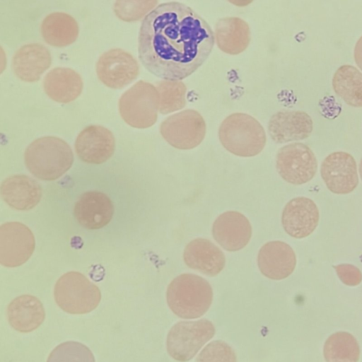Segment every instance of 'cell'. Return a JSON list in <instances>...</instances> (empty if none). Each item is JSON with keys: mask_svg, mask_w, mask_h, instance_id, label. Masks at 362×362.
<instances>
[{"mask_svg": "<svg viewBox=\"0 0 362 362\" xmlns=\"http://www.w3.org/2000/svg\"><path fill=\"white\" fill-rule=\"evenodd\" d=\"M214 42L210 25L192 8L177 1L163 3L141 23L139 58L153 75L181 81L204 64Z\"/></svg>", "mask_w": 362, "mask_h": 362, "instance_id": "obj_1", "label": "cell"}, {"mask_svg": "<svg viewBox=\"0 0 362 362\" xmlns=\"http://www.w3.org/2000/svg\"><path fill=\"white\" fill-rule=\"evenodd\" d=\"M25 163L28 170L42 180H55L71 167L74 154L63 139L52 136L33 141L25 149Z\"/></svg>", "mask_w": 362, "mask_h": 362, "instance_id": "obj_2", "label": "cell"}, {"mask_svg": "<svg viewBox=\"0 0 362 362\" xmlns=\"http://www.w3.org/2000/svg\"><path fill=\"white\" fill-rule=\"evenodd\" d=\"M166 300L169 308L177 317L194 319L209 310L213 300V291L205 279L193 274H182L168 285Z\"/></svg>", "mask_w": 362, "mask_h": 362, "instance_id": "obj_3", "label": "cell"}, {"mask_svg": "<svg viewBox=\"0 0 362 362\" xmlns=\"http://www.w3.org/2000/svg\"><path fill=\"white\" fill-rule=\"evenodd\" d=\"M218 138L228 151L241 157L259 154L267 141L262 124L243 112L233 113L224 119L219 127Z\"/></svg>", "mask_w": 362, "mask_h": 362, "instance_id": "obj_4", "label": "cell"}, {"mask_svg": "<svg viewBox=\"0 0 362 362\" xmlns=\"http://www.w3.org/2000/svg\"><path fill=\"white\" fill-rule=\"evenodd\" d=\"M54 296L57 305L71 314L88 313L101 300L99 288L78 272H69L57 280Z\"/></svg>", "mask_w": 362, "mask_h": 362, "instance_id": "obj_5", "label": "cell"}, {"mask_svg": "<svg viewBox=\"0 0 362 362\" xmlns=\"http://www.w3.org/2000/svg\"><path fill=\"white\" fill-rule=\"evenodd\" d=\"M118 105L120 116L127 124L148 128L158 118L159 94L151 83L139 81L122 95Z\"/></svg>", "mask_w": 362, "mask_h": 362, "instance_id": "obj_6", "label": "cell"}, {"mask_svg": "<svg viewBox=\"0 0 362 362\" xmlns=\"http://www.w3.org/2000/svg\"><path fill=\"white\" fill-rule=\"evenodd\" d=\"M214 334L215 327L208 320L179 322L171 327L168 334L167 351L177 361H188Z\"/></svg>", "mask_w": 362, "mask_h": 362, "instance_id": "obj_7", "label": "cell"}, {"mask_svg": "<svg viewBox=\"0 0 362 362\" xmlns=\"http://www.w3.org/2000/svg\"><path fill=\"white\" fill-rule=\"evenodd\" d=\"M206 125L203 117L194 110H185L168 117L160 125L163 138L173 147L189 150L204 140Z\"/></svg>", "mask_w": 362, "mask_h": 362, "instance_id": "obj_8", "label": "cell"}, {"mask_svg": "<svg viewBox=\"0 0 362 362\" xmlns=\"http://www.w3.org/2000/svg\"><path fill=\"white\" fill-rule=\"evenodd\" d=\"M276 163L280 176L293 185L310 181L317 168V161L311 148L298 142L281 147L277 152Z\"/></svg>", "mask_w": 362, "mask_h": 362, "instance_id": "obj_9", "label": "cell"}, {"mask_svg": "<svg viewBox=\"0 0 362 362\" xmlns=\"http://www.w3.org/2000/svg\"><path fill=\"white\" fill-rule=\"evenodd\" d=\"M35 237L20 222H6L0 226V263L7 267L22 265L35 250Z\"/></svg>", "mask_w": 362, "mask_h": 362, "instance_id": "obj_10", "label": "cell"}, {"mask_svg": "<svg viewBox=\"0 0 362 362\" xmlns=\"http://www.w3.org/2000/svg\"><path fill=\"white\" fill-rule=\"evenodd\" d=\"M139 73L137 61L129 52L119 48L104 52L96 64V74L106 86L119 89L136 78Z\"/></svg>", "mask_w": 362, "mask_h": 362, "instance_id": "obj_11", "label": "cell"}, {"mask_svg": "<svg viewBox=\"0 0 362 362\" xmlns=\"http://www.w3.org/2000/svg\"><path fill=\"white\" fill-rule=\"evenodd\" d=\"M320 173L328 189L334 194L350 193L358 184L355 159L344 151L328 155L322 163Z\"/></svg>", "mask_w": 362, "mask_h": 362, "instance_id": "obj_12", "label": "cell"}, {"mask_svg": "<svg viewBox=\"0 0 362 362\" xmlns=\"http://www.w3.org/2000/svg\"><path fill=\"white\" fill-rule=\"evenodd\" d=\"M115 140L113 134L100 125H89L78 135L75 151L83 162L101 164L113 155Z\"/></svg>", "mask_w": 362, "mask_h": 362, "instance_id": "obj_13", "label": "cell"}, {"mask_svg": "<svg viewBox=\"0 0 362 362\" xmlns=\"http://www.w3.org/2000/svg\"><path fill=\"white\" fill-rule=\"evenodd\" d=\"M212 235L223 249L235 252L247 245L252 235V226L243 214L235 211H228L215 220Z\"/></svg>", "mask_w": 362, "mask_h": 362, "instance_id": "obj_14", "label": "cell"}, {"mask_svg": "<svg viewBox=\"0 0 362 362\" xmlns=\"http://www.w3.org/2000/svg\"><path fill=\"white\" fill-rule=\"evenodd\" d=\"M318 221V208L312 199L306 197L292 199L286 204L282 212L284 229L296 238L310 235L316 228Z\"/></svg>", "mask_w": 362, "mask_h": 362, "instance_id": "obj_15", "label": "cell"}, {"mask_svg": "<svg viewBox=\"0 0 362 362\" xmlns=\"http://www.w3.org/2000/svg\"><path fill=\"white\" fill-rule=\"evenodd\" d=\"M313 122L303 111H281L274 114L268 123V132L277 144L303 140L311 134Z\"/></svg>", "mask_w": 362, "mask_h": 362, "instance_id": "obj_16", "label": "cell"}, {"mask_svg": "<svg viewBox=\"0 0 362 362\" xmlns=\"http://www.w3.org/2000/svg\"><path fill=\"white\" fill-rule=\"evenodd\" d=\"M296 264V254L287 243L271 241L259 251L257 265L261 273L273 280L284 279L290 276Z\"/></svg>", "mask_w": 362, "mask_h": 362, "instance_id": "obj_17", "label": "cell"}, {"mask_svg": "<svg viewBox=\"0 0 362 362\" xmlns=\"http://www.w3.org/2000/svg\"><path fill=\"white\" fill-rule=\"evenodd\" d=\"M114 206L104 193L90 191L83 193L74 205V214L83 227L95 230L105 226L111 221Z\"/></svg>", "mask_w": 362, "mask_h": 362, "instance_id": "obj_18", "label": "cell"}, {"mask_svg": "<svg viewBox=\"0 0 362 362\" xmlns=\"http://www.w3.org/2000/svg\"><path fill=\"white\" fill-rule=\"evenodd\" d=\"M52 64L49 49L39 43L27 44L20 47L12 59L15 75L25 82L37 81Z\"/></svg>", "mask_w": 362, "mask_h": 362, "instance_id": "obj_19", "label": "cell"}, {"mask_svg": "<svg viewBox=\"0 0 362 362\" xmlns=\"http://www.w3.org/2000/svg\"><path fill=\"white\" fill-rule=\"evenodd\" d=\"M183 259L188 267L209 276L218 275L226 263L223 252L209 240L200 238L186 245Z\"/></svg>", "mask_w": 362, "mask_h": 362, "instance_id": "obj_20", "label": "cell"}, {"mask_svg": "<svg viewBox=\"0 0 362 362\" xmlns=\"http://www.w3.org/2000/svg\"><path fill=\"white\" fill-rule=\"evenodd\" d=\"M0 192L8 205L21 211L34 208L42 195L40 184L25 175H14L6 178L1 185Z\"/></svg>", "mask_w": 362, "mask_h": 362, "instance_id": "obj_21", "label": "cell"}, {"mask_svg": "<svg viewBox=\"0 0 362 362\" xmlns=\"http://www.w3.org/2000/svg\"><path fill=\"white\" fill-rule=\"evenodd\" d=\"M42 83L47 96L59 103L74 101L81 95L83 88L79 74L66 67H56L49 71Z\"/></svg>", "mask_w": 362, "mask_h": 362, "instance_id": "obj_22", "label": "cell"}, {"mask_svg": "<svg viewBox=\"0 0 362 362\" xmlns=\"http://www.w3.org/2000/svg\"><path fill=\"white\" fill-rule=\"evenodd\" d=\"M8 320L16 330L27 333L36 329L45 318V311L41 301L32 295L15 298L8 305Z\"/></svg>", "mask_w": 362, "mask_h": 362, "instance_id": "obj_23", "label": "cell"}, {"mask_svg": "<svg viewBox=\"0 0 362 362\" xmlns=\"http://www.w3.org/2000/svg\"><path fill=\"white\" fill-rule=\"evenodd\" d=\"M251 39L250 29L246 21L238 17H225L215 25V40L223 52L236 55L244 52Z\"/></svg>", "mask_w": 362, "mask_h": 362, "instance_id": "obj_24", "label": "cell"}, {"mask_svg": "<svg viewBox=\"0 0 362 362\" xmlns=\"http://www.w3.org/2000/svg\"><path fill=\"white\" fill-rule=\"evenodd\" d=\"M40 31L45 41L51 46L64 47L74 43L78 36L76 21L64 12L47 15L41 24Z\"/></svg>", "mask_w": 362, "mask_h": 362, "instance_id": "obj_25", "label": "cell"}, {"mask_svg": "<svg viewBox=\"0 0 362 362\" xmlns=\"http://www.w3.org/2000/svg\"><path fill=\"white\" fill-rule=\"evenodd\" d=\"M335 93L352 107H362V73L355 66L345 64L339 66L332 78Z\"/></svg>", "mask_w": 362, "mask_h": 362, "instance_id": "obj_26", "label": "cell"}, {"mask_svg": "<svg viewBox=\"0 0 362 362\" xmlns=\"http://www.w3.org/2000/svg\"><path fill=\"white\" fill-rule=\"evenodd\" d=\"M323 355L327 362H358L360 357L359 344L349 332H337L325 341Z\"/></svg>", "mask_w": 362, "mask_h": 362, "instance_id": "obj_27", "label": "cell"}, {"mask_svg": "<svg viewBox=\"0 0 362 362\" xmlns=\"http://www.w3.org/2000/svg\"><path fill=\"white\" fill-rule=\"evenodd\" d=\"M159 112L163 115L182 109L186 105L187 88L181 81L163 80L156 85Z\"/></svg>", "mask_w": 362, "mask_h": 362, "instance_id": "obj_28", "label": "cell"}, {"mask_svg": "<svg viewBox=\"0 0 362 362\" xmlns=\"http://www.w3.org/2000/svg\"><path fill=\"white\" fill-rule=\"evenodd\" d=\"M47 362H95L90 349L78 341H65L49 354Z\"/></svg>", "mask_w": 362, "mask_h": 362, "instance_id": "obj_29", "label": "cell"}, {"mask_svg": "<svg viewBox=\"0 0 362 362\" xmlns=\"http://www.w3.org/2000/svg\"><path fill=\"white\" fill-rule=\"evenodd\" d=\"M157 4V1H117L114 4V11L124 21H135L150 13Z\"/></svg>", "mask_w": 362, "mask_h": 362, "instance_id": "obj_30", "label": "cell"}, {"mask_svg": "<svg viewBox=\"0 0 362 362\" xmlns=\"http://www.w3.org/2000/svg\"><path fill=\"white\" fill-rule=\"evenodd\" d=\"M197 362H237L234 350L227 343L216 340L208 344L197 357Z\"/></svg>", "mask_w": 362, "mask_h": 362, "instance_id": "obj_31", "label": "cell"}, {"mask_svg": "<svg viewBox=\"0 0 362 362\" xmlns=\"http://www.w3.org/2000/svg\"><path fill=\"white\" fill-rule=\"evenodd\" d=\"M334 269L339 279L347 286H355L362 281V273L354 265L341 264L334 266Z\"/></svg>", "mask_w": 362, "mask_h": 362, "instance_id": "obj_32", "label": "cell"}, {"mask_svg": "<svg viewBox=\"0 0 362 362\" xmlns=\"http://www.w3.org/2000/svg\"><path fill=\"white\" fill-rule=\"evenodd\" d=\"M354 56L357 66L362 70V36L356 43Z\"/></svg>", "mask_w": 362, "mask_h": 362, "instance_id": "obj_33", "label": "cell"}, {"mask_svg": "<svg viewBox=\"0 0 362 362\" xmlns=\"http://www.w3.org/2000/svg\"><path fill=\"white\" fill-rule=\"evenodd\" d=\"M252 1H231L232 4H235L238 6H244L249 4Z\"/></svg>", "mask_w": 362, "mask_h": 362, "instance_id": "obj_34", "label": "cell"}, {"mask_svg": "<svg viewBox=\"0 0 362 362\" xmlns=\"http://www.w3.org/2000/svg\"><path fill=\"white\" fill-rule=\"evenodd\" d=\"M359 173H360L361 177L362 179V158L359 163Z\"/></svg>", "mask_w": 362, "mask_h": 362, "instance_id": "obj_35", "label": "cell"}]
</instances>
